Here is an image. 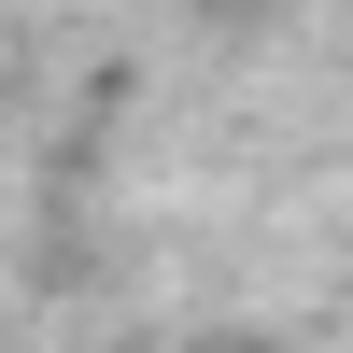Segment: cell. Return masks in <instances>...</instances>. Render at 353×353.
Wrapping results in <instances>:
<instances>
[{
  "label": "cell",
  "mask_w": 353,
  "mask_h": 353,
  "mask_svg": "<svg viewBox=\"0 0 353 353\" xmlns=\"http://www.w3.org/2000/svg\"><path fill=\"white\" fill-rule=\"evenodd\" d=\"M226 353H254V339H226Z\"/></svg>",
  "instance_id": "cell-1"
}]
</instances>
